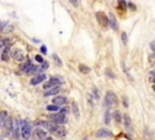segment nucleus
Returning a JSON list of instances; mask_svg holds the SVG:
<instances>
[{
	"instance_id": "1",
	"label": "nucleus",
	"mask_w": 155,
	"mask_h": 140,
	"mask_svg": "<svg viewBox=\"0 0 155 140\" xmlns=\"http://www.w3.org/2000/svg\"><path fill=\"white\" fill-rule=\"evenodd\" d=\"M116 104H118V98H116V95L113 92H107L106 98H104V106L107 109H109L110 106L116 105Z\"/></svg>"
},
{
	"instance_id": "2",
	"label": "nucleus",
	"mask_w": 155,
	"mask_h": 140,
	"mask_svg": "<svg viewBox=\"0 0 155 140\" xmlns=\"http://www.w3.org/2000/svg\"><path fill=\"white\" fill-rule=\"evenodd\" d=\"M21 134L24 139H29L30 138V123L28 119H23L22 124H21Z\"/></svg>"
},
{
	"instance_id": "3",
	"label": "nucleus",
	"mask_w": 155,
	"mask_h": 140,
	"mask_svg": "<svg viewBox=\"0 0 155 140\" xmlns=\"http://www.w3.org/2000/svg\"><path fill=\"white\" fill-rule=\"evenodd\" d=\"M50 121H52L53 123H56V124H64L66 122H67V117H66L64 113L58 112V113L51 115L50 116Z\"/></svg>"
},
{
	"instance_id": "4",
	"label": "nucleus",
	"mask_w": 155,
	"mask_h": 140,
	"mask_svg": "<svg viewBox=\"0 0 155 140\" xmlns=\"http://www.w3.org/2000/svg\"><path fill=\"white\" fill-rule=\"evenodd\" d=\"M63 83V79L61 77H51L46 84L44 85V88L45 89H50V88H53V86H58V85H61Z\"/></svg>"
},
{
	"instance_id": "5",
	"label": "nucleus",
	"mask_w": 155,
	"mask_h": 140,
	"mask_svg": "<svg viewBox=\"0 0 155 140\" xmlns=\"http://www.w3.org/2000/svg\"><path fill=\"white\" fill-rule=\"evenodd\" d=\"M96 17H97V21L98 23L102 26V27H107L109 25V17L106 16V13L103 12H97L96 13Z\"/></svg>"
},
{
	"instance_id": "6",
	"label": "nucleus",
	"mask_w": 155,
	"mask_h": 140,
	"mask_svg": "<svg viewBox=\"0 0 155 140\" xmlns=\"http://www.w3.org/2000/svg\"><path fill=\"white\" fill-rule=\"evenodd\" d=\"M113 136V133L107 129V128H101L97 130L96 133V138H100V139H103V138H111Z\"/></svg>"
},
{
	"instance_id": "7",
	"label": "nucleus",
	"mask_w": 155,
	"mask_h": 140,
	"mask_svg": "<svg viewBox=\"0 0 155 140\" xmlns=\"http://www.w3.org/2000/svg\"><path fill=\"white\" fill-rule=\"evenodd\" d=\"M45 79H46V74H44V73H38L36 76H34V77L30 79V85H38V84L43 83Z\"/></svg>"
},
{
	"instance_id": "8",
	"label": "nucleus",
	"mask_w": 155,
	"mask_h": 140,
	"mask_svg": "<svg viewBox=\"0 0 155 140\" xmlns=\"http://www.w3.org/2000/svg\"><path fill=\"white\" fill-rule=\"evenodd\" d=\"M52 102L55 105H57V106H64V105L68 102V99L66 96H56V98H53Z\"/></svg>"
},
{
	"instance_id": "9",
	"label": "nucleus",
	"mask_w": 155,
	"mask_h": 140,
	"mask_svg": "<svg viewBox=\"0 0 155 140\" xmlns=\"http://www.w3.org/2000/svg\"><path fill=\"white\" fill-rule=\"evenodd\" d=\"M60 90H61V88H60V85H58V86H53V88H50V89H46V92H45L44 96L49 98V96L56 95V94H58V93H60Z\"/></svg>"
},
{
	"instance_id": "10",
	"label": "nucleus",
	"mask_w": 155,
	"mask_h": 140,
	"mask_svg": "<svg viewBox=\"0 0 155 140\" xmlns=\"http://www.w3.org/2000/svg\"><path fill=\"white\" fill-rule=\"evenodd\" d=\"M22 124V121H17V119H13V134H15V138L17 139L19 135V127Z\"/></svg>"
},
{
	"instance_id": "11",
	"label": "nucleus",
	"mask_w": 155,
	"mask_h": 140,
	"mask_svg": "<svg viewBox=\"0 0 155 140\" xmlns=\"http://www.w3.org/2000/svg\"><path fill=\"white\" fill-rule=\"evenodd\" d=\"M7 118H9L7 111H0V128H4Z\"/></svg>"
},
{
	"instance_id": "12",
	"label": "nucleus",
	"mask_w": 155,
	"mask_h": 140,
	"mask_svg": "<svg viewBox=\"0 0 155 140\" xmlns=\"http://www.w3.org/2000/svg\"><path fill=\"white\" fill-rule=\"evenodd\" d=\"M109 26H110L114 31H118V28H119L118 21H116V19L114 17V15H113V13H110V15H109Z\"/></svg>"
},
{
	"instance_id": "13",
	"label": "nucleus",
	"mask_w": 155,
	"mask_h": 140,
	"mask_svg": "<svg viewBox=\"0 0 155 140\" xmlns=\"http://www.w3.org/2000/svg\"><path fill=\"white\" fill-rule=\"evenodd\" d=\"M56 136H60V138H64L66 136V134H67V130L61 126V124H58V127H57V129H56V132L53 133Z\"/></svg>"
},
{
	"instance_id": "14",
	"label": "nucleus",
	"mask_w": 155,
	"mask_h": 140,
	"mask_svg": "<svg viewBox=\"0 0 155 140\" xmlns=\"http://www.w3.org/2000/svg\"><path fill=\"white\" fill-rule=\"evenodd\" d=\"M72 112H73L75 118H80V110H79V106H78L76 102L72 104Z\"/></svg>"
},
{
	"instance_id": "15",
	"label": "nucleus",
	"mask_w": 155,
	"mask_h": 140,
	"mask_svg": "<svg viewBox=\"0 0 155 140\" xmlns=\"http://www.w3.org/2000/svg\"><path fill=\"white\" fill-rule=\"evenodd\" d=\"M12 56H13V59H15V60H17V61H22V60L24 59V55H23V52H22L21 50H18V49L13 51Z\"/></svg>"
},
{
	"instance_id": "16",
	"label": "nucleus",
	"mask_w": 155,
	"mask_h": 140,
	"mask_svg": "<svg viewBox=\"0 0 155 140\" xmlns=\"http://www.w3.org/2000/svg\"><path fill=\"white\" fill-rule=\"evenodd\" d=\"M123 119H124V126H125L127 129H131V127H132V122H131L130 116H128V115H124Z\"/></svg>"
},
{
	"instance_id": "17",
	"label": "nucleus",
	"mask_w": 155,
	"mask_h": 140,
	"mask_svg": "<svg viewBox=\"0 0 155 140\" xmlns=\"http://www.w3.org/2000/svg\"><path fill=\"white\" fill-rule=\"evenodd\" d=\"M9 56H10V46H5L3 54H1V60H3V61H7V60H9Z\"/></svg>"
},
{
	"instance_id": "18",
	"label": "nucleus",
	"mask_w": 155,
	"mask_h": 140,
	"mask_svg": "<svg viewBox=\"0 0 155 140\" xmlns=\"http://www.w3.org/2000/svg\"><path fill=\"white\" fill-rule=\"evenodd\" d=\"M79 71H80L81 73H84V74H87V73H90V72H91V68H90L89 66H86V65L81 63V65H79Z\"/></svg>"
},
{
	"instance_id": "19",
	"label": "nucleus",
	"mask_w": 155,
	"mask_h": 140,
	"mask_svg": "<svg viewBox=\"0 0 155 140\" xmlns=\"http://www.w3.org/2000/svg\"><path fill=\"white\" fill-rule=\"evenodd\" d=\"M46 68H49V62H43L40 66H36V68H35V72H38V73H40V72H43L44 69H46Z\"/></svg>"
},
{
	"instance_id": "20",
	"label": "nucleus",
	"mask_w": 155,
	"mask_h": 140,
	"mask_svg": "<svg viewBox=\"0 0 155 140\" xmlns=\"http://www.w3.org/2000/svg\"><path fill=\"white\" fill-rule=\"evenodd\" d=\"M35 136L38 138V139H45L46 138V132L45 130H43V129H36L35 130Z\"/></svg>"
},
{
	"instance_id": "21",
	"label": "nucleus",
	"mask_w": 155,
	"mask_h": 140,
	"mask_svg": "<svg viewBox=\"0 0 155 140\" xmlns=\"http://www.w3.org/2000/svg\"><path fill=\"white\" fill-rule=\"evenodd\" d=\"M113 118H114V121H115L116 124H120V123H121V113H120L119 111H115V112L113 113Z\"/></svg>"
},
{
	"instance_id": "22",
	"label": "nucleus",
	"mask_w": 155,
	"mask_h": 140,
	"mask_svg": "<svg viewBox=\"0 0 155 140\" xmlns=\"http://www.w3.org/2000/svg\"><path fill=\"white\" fill-rule=\"evenodd\" d=\"M47 111H51V112H56V111H60V106H57V105H49V106L46 107Z\"/></svg>"
},
{
	"instance_id": "23",
	"label": "nucleus",
	"mask_w": 155,
	"mask_h": 140,
	"mask_svg": "<svg viewBox=\"0 0 155 140\" xmlns=\"http://www.w3.org/2000/svg\"><path fill=\"white\" fill-rule=\"evenodd\" d=\"M118 4H119V7H120L121 10H126L127 6H128V4L125 1V0H118Z\"/></svg>"
},
{
	"instance_id": "24",
	"label": "nucleus",
	"mask_w": 155,
	"mask_h": 140,
	"mask_svg": "<svg viewBox=\"0 0 155 140\" xmlns=\"http://www.w3.org/2000/svg\"><path fill=\"white\" fill-rule=\"evenodd\" d=\"M110 117H111L110 112H109V111H107V112H106V115H104V123H106V124H109V123H110Z\"/></svg>"
},
{
	"instance_id": "25",
	"label": "nucleus",
	"mask_w": 155,
	"mask_h": 140,
	"mask_svg": "<svg viewBox=\"0 0 155 140\" xmlns=\"http://www.w3.org/2000/svg\"><path fill=\"white\" fill-rule=\"evenodd\" d=\"M69 1L74 7H79L81 5V0H69Z\"/></svg>"
},
{
	"instance_id": "26",
	"label": "nucleus",
	"mask_w": 155,
	"mask_h": 140,
	"mask_svg": "<svg viewBox=\"0 0 155 140\" xmlns=\"http://www.w3.org/2000/svg\"><path fill=\"white\" fill-rule=\"evenodd\" d=\"M52 57H53V60L56 61V63H57L58 66H62V65H63V62H62V60H61L60 57H58V56H57V54H53V55H52Z\"/></svg>"
},
{
	"instance_id": "27",
	"label": "nucleus",
	"mask_w": 155,
	"mask_h": 140,
	"mask_svg": "<svg viewBox=\"0 0 155 140\" xmlns=\"http://www.w3.org/2000/svg\"><path fill=\"white\" fill-rule=\"evenodd\" d=\"M106 74L109 77V78H111V79H114L115 78V76H114V73L110 71V69H106Z\"/></svg>"
},
{
	"instance_id": "28",
	"label": "nucleus",
	"mask_w": 155,
	"mask_h": 140,
	"mask_svg": "<svg viewBox=\"0 0 155 140\" xmlns=\"http://www.w3.org/2000/svg\"><path fill=\"white\" fill-rule=\"evenodd\" d=\"M149 82L155 83V73L154 72H150V74H149Z\"/></svg>"
},
{
	"instance_id": "29",
	"label": "nucleus",
	"mask_w": 155,
	"mask_h": 140,
	"mask_svg": "<svg viewBox=\"0 0 155 140\" xmlns=\"http://www.w3.org/2000/svg\"><path fill=\"white\" fill-rule=\"evenodd\" d=\"M93 98L94 99H100V92L97 90L96 88H93Z\"/></svg>"
},
{
	"instance_id": "30",
	"label": "nucleus",
	"mask_w": 155,
	"mask_h": 140,
	"mask_svg": "<svg viewBox=\"0 0 155 140\" xmlns=\"http://www.w3.org/2000/svg\"><path fill=\"white\" fill-rule=\"evenodd\" d=\"M35 60H36L39 63H43V62H44V59H43L41 55H36V56H35Z\"/></svg>"
},
{
	"instance_id": "31",
	"label": "nucleus",
	"mask_w": 155,
	"mask_h": 140,
	"mask_svg": "<svg viewBox=\"0 0 155 140\" xmlns=\"http://www.w3.org/2000/svg\"><path fill=\"white\" fill-rule=\"evenodd\" d=\"M121 38H123V42H124V44H127V34H126L125 32L121 34Z\"/></svg>"
},
{
	"instance_id": "32",
	"label": "nucleus",
	"mask_w": 155,
	"mask_h": 140,
	"mask_svg": "<svg viewBox=\"0 0 155 140\" xmlns=\"http://www.w3.org/2000/svg\"><path fill=\"white\" fill-rule=\"evenodd\" d=\"M149 46H150V50H151L153 52H155V40H154V42H151V43L149 44Z\"/></svg>"
},
{
	"instance_id": "33",
	"label": "nucleus",
	"mask_w": 155,
	"mask_h": 140,
	"mask_svg": "<svg viewBox=\"0 0 155 140\" xmlns=\"http://www.w3.org/2000/svg\"><path fill=\"white\" fill-rule=\"evenodd\" d=\"M5 26H7V22H1V23H0V31H5Z\"/></svg>"
},
{
	"instance_id": "34",
	"label": "nucleus",
	"mask_w": 155,
	"mask_h": 140,
	"mask_svg": "<svg viewBox=\"0 0 155 140\" xmlns=\"http://www.w3.org/2000/svg\"><path fill=\"white\" fill-rule=\"evenodd\" d=\"M68 111H69V110H68L67 107H63V109H61V110H60V112H62V113H64V115H67V113H68Z\"/></svg>"
},
{
	"instance_id": "35",
	"label": "nucleus",
	"mask_w": 155,
	"mask_h": 140,
	"mask_svg": "<svg viewBox=\"0 0 155 140\" xmlns=\"http://www.w3.org/2000/svg\"><path fill=\"white\" fill-rule=\"evenodd\" d=\"M124 106H125V107H127V106H128V104H127V99H126L125 96H124Z\"/></svg>"
},
{
	"instance_id": "36",
	"label": "nucleus",
	"mask_w": 155,
	"mask_h": 140,
	"mask_svg": "<svg viewBox=\"0 0 155 140\" xmlns=\"http://www.w3.org/2000/svg\"><path fill=\"white\" fill-rule=\"evenodd\" d=\"M128 6H130V9H132V10H136V6H134L132 3H128Z\"/></svg>"
},
{
	"instance_id": "37",
	"label": "nucleus",
	"mask_w": 155,
	"mask_h": 140,
	"mask_svg": "<svg viewBox=\"0 0 155 140\" xmlns=\"http://www.w3.org/2000/svg\"><path fill=\"white\" fill-rule=\"evenodd\" d=\"M40 50H41V52H43V54H46V51H47L45 46H41V49H40Z\"/></svg>"
},
{
	"instance_id": "38",
	"label": "nucleus",
	"mask_w": 155,
	"mask_h": 140,
	"mask_svg": "<svg viewBox=\"0 0 155 140\" xmlns=\"http://www.w3.org/2000/svg\"><path fill=\"white\" fill-rule=\"evenodd\" d=\"M44 140H52V138H51V136H46Z\"/></svg>"
},
{
	"instance_id": "39",
	"label": "nucleus",
	"mask_w": 155,
	"mask_h": 140,
	"mask_svg": "<svg viewBox=\"0 0 155 140\" xmlns=\"http://www.w3.org/2000/svg\"><path fill=\"white\" fill-rule=\"evenodd\" d=\"M81 140H89V139H87V136H84V138H83Z\"/></svg>"
},
{
	"instance_id": "40",
	"label": "nucleus",
	"mask_w": 155,
	"mask_h": 140,
	"mask_svg": "<svg viewBox=\"0 0 155 140\" xmlns=\"http://www.w3.org/2000/svg\"><path fill=\"white\" fill-rule=\"evenodd\" d=\"M153 89H154V92H155V85H153Z\"/></svg>"
},
{
	"instance_id": "41",
	"label": "nucleus",
	"mask_w": 155,
	"mask_h": 140,
	"mask_svg": "<svg viewBox=\"0 0 155 140\" xmlns=\"http://www.w3.org/2000/svg\"><path fill=\"white\" fill-rule=\"evenodd\" d=\"M153 72H154V73H155V71H153Z\"/></svg>"
},
{
	"instance_id": "42",
	"label": "nucleus",
	"mask_w": 155,
	"mask_h": 140,
	"mask_svg": "<svg viewBox=\"0 0 155 140\" xmlns=\"http://www.w3.org/2000/svg\"><path fill=\"white\" fill-rule=\"evenodd\" d=\"M0 140H3V139H0Z\"/></svg>"
}]
</instances>
